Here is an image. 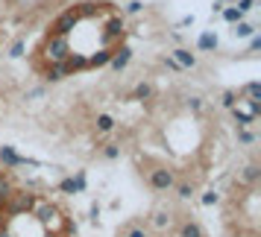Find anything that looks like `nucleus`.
I'll return each instance as SVG.
<instances>
[{
    "mask_svg": "<svg viewBox=\"0 0 261 237\" xmlns=\"http://www.w3.org/2000/svg\"><path fill=\"white\" fill-rule=\"evenodd\" d=\"M0 237H76V217L53 190L15 182L0 199Z\"/></svg>",
    "mask_w": 261,
    "mask_h": 237,
    "instance_id": "nucleus-1",
    "label": "nucleus"
},
{
    "mask_svg": "<svg viewBox=\"0 0 261 237\" xmlns=\"http://www.w3.org/2000/svg\"><path fill=\"white\" fill-rule=\"evenodd\" d=\"M112 237H214L200 214L185 202H155L126 217Z\"/></svg>",
    "mask_w": 261,
    "mask_h": 237,
    "instance_id": "nucleus-2",
    "label": "nucleus"
},
{
    "mask_svg": "<svg viewBox=\"0 0 261 237\" xmlns=\"http://www.w3.org/2000/svg\"><path fill=\"white\" fill-rule=\"evenodd\" d=\"M12 188H15V179H12V173H9V164H3V170H0V199H3Z\"/></svg>",
    "mask_w": 261,
    "mask_h": 237,
    "instance_id": "nucleus-3",
    "label": "nucleus"
},
{
    "mask_svg": "<svg viewBox=\"0 0 261 237\" xmlns=\"http://www.w3.org/2000/svg\"><path fill=\"white\" fill-rule=\"evenodd\" d=\"M173 56H176V65H179V68H194V65H197V59L191 56L188 50H173Z\"/></svg>",
    "mask_w": 261,
    "mask_h": 237,
    "instance_id": "nucleus-4",
    "label": "nucleus"
},
{
    "mask_svg": "<svg viewBox=\"0 0 261 237\" xmlns=\"http://www.w3.org/2000/svg\"><path fill=\"white\" fill-rule=\"evenodd\" d=\"M97 129L100 132H112L115 129V117H112V114H100V117H97Z\"/></svg>",
    "mask_w": 261,
    "mask_h": 237,
    "instance_id": "nucleus-5",
    "label": "nucleus"
},
{
    "mask_svg": "<svg viewBox=\"0 0 261 237\" xmlns=\"http://www.w3.org/2000/svg\"><path fill=\"white\" fill-rule=\"evenodd\" d=\"M200 47H202V50H212V47H217V38H214L212 33H205V36L200 38Z\"/></svg>",
    "mask_w": 261,
    "mask_h": 237,
    "instance_id": "nucleus-6",
    "label": "nucleus"
},
{
    "mask_svg": "<svg viewBox=\"0 0 261 237\" xmlns=\"http://www.w3.org/2000/svg\"><path fill=\"white\" fill-rule=\"evenodd\" d=\"M241 15H244L241 9H223V18L229 21V24H235V21H241Z\"/></svg>",
    "mask_w": 261,
    "mask_h": 237,
    "instance_id": "nucleus-7",
    "label": "nucleus"
},
{
    "mask_svg": "<svg viewBox=\"0 0 261 237\" xmlns=\"http://www.w3.org/2000/svg\"><path fill=\"white\" fill-rule=\"evenodd\" d=\"M141 9H144L141 0H132V3H126V15H138Z\"/></svg>",
    "mask_w": 261,
    "mask_h": 237,
    "instance_id": "nucleus-8",
    "label": "nucleus"
},
{
    "mask_svg": "<svg viewBox=\"0 0 261 237\" xmlns=\"http://www.w3.org/2000/svg\"><path fill=\"white\" fill-rule=\"evenodd\" d=\"M9 56H24V41H15L12 44V53Z\"/></svg>",
    "mask_w": 261,
    "mask_h": 237,
    "instance_id": "nucleus-9",
    "label": "nucleus"
},
{
    "mask_svg": "<svg viewBox=\"0 0 261 237\" xmlns=\"http://www.w3.org/2000/svg\"><path fill=\"white\" fill-rule=\"evenodd\" d=\"M235 33H238V36H249V33H252V26H249V24H238Z\"/></svg>",
    "mask_w": 261,
    "mask_h": 237,
    "instance_id": "nucleus-10",
    "label": "nucleus"
},
{
    "mask_svg": "<svg viewBox=\"0 0 261 237\" xmlns=\"http://www.w3.org/2000/svg\"><path fill=\"white\" fill-rule=\"evenodd\" d=\"M249 3H252V0H241V6H238V9H241V12H247V9H249Z\"/></svg>",
    "mask_w": 261,
    "mask_h": 237,
    "instance_id": "nucleus-11",
    "label": "nucleus"
}]
</instances>
